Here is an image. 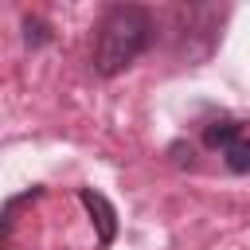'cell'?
<instances>
[{"mask_svg":"<svg viewBox=\"0 0 250 250\" xmlns=\"http://www.w3.org/2000/svg\"><path fill=\"white\" fill-rule=\"evenodd\" d=\"M148 43H152V12L141 4H113L98 23L94 70L113 78L125 66H133Z\"/></svg>","mask_w":250,"mask_h":250,"instance_id":"1","label":"cell"},{"mask_svg":"<svg viewBox=\"0 0 250 250\" xmlns=\"http://www.w3.org/2000/svg\"><path fill=\"white\" fill-rule=\"evenodd\" d=\"M78 199H82V207L94 215L102 246H109V242H113V234H117V211L109 207V199H105L102 191H90V188H82V191H78Z\"/></svg>","mask_w":250,"mask_h":250,"instance_id":"2","label":"cell"},{"mask_svg":"<svg viewBox=\"0 0 250 250\" xmlns=\"http://www.w3.org/2000/svg\"><path fill=\"white\" fill-rule=\"evenodd\" d=\"M223 164H227L230 172H250V137H246V133L234 137V141L223 148Z\"/></svg>","mask_w":250,"mask_h":250,"instance_id":"3","label":"cell"},{"mask_svg":"<svg viewBox=\"0 0 250 250\" xmlns=\"http://www.w3.org/2000/svg\"><path fill=\"white\" fill-rule=\"evenodd\" d=\"M23 39H27L31 47H43V43L51 39V27H47L39 16H27V20H23Z\"/></svg>","mask_w":250,"mask_h":250,"instance_id":"4","label":"cell"}]
</instances>
